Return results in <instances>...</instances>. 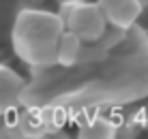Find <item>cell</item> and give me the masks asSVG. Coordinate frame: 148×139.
<instances>
[{"label":"cell","instance_id":"1","mask_svg":"<svg viewBox=\"0 0 148 139\" xmlns=\"http://www.w3.org/2000/svg\"><path fill=\"white\" fill-rule=\"evenodd\" d=\"M64 30L60 13L24 9L17 13L11 30L13 51L30 66H47L56 62V45Z\"/></svg>","mask_w":148,"mask_h":139},{"label":"cell","instance_id":"2","mask_svg":"<svg viewBox=\"0 0 148 139\" xmlns=\"http://www.w3.org/2000/svg\"><path fill=\"white\" fill-rule=\"evenodd\" d=\"M62 17L64 28L75 32L84 43H95L105 34L108 22L101 11L99 2H86V0H73V2L62 4Z\"/></svg>","mask_w":148,"mask_h":139},{"label":"cell","instance_id":"3","mask_svg":"<svg viewBox=\"0 0 148 139\" xmlns=\"http://www.w3.org/2000/svg\"><path fill=\"white\" fill-rule=\"evenodd\" d=\"M99 7L105 15V22L114 28H131L142 15L140 0H99Z\"/></svg>","mask_w":148,"mask_h":139},{"label":"cell","instance_id":"4","mask_svg":"<svg viewBox=\"0 0 148 139\" xmlns=\"http://www.w3.org/2000/svg\"><path fill=\"white\" fill-rule=\"evenodd\" d=\"M24 92V79L13 69L0 64V111H7L17 105Z\"/></svg>","mask_w":148,"mask_h":139},{"label":"cell","instance_id":"5","mask_svg":"<svg viewBox=\"0 0 148 139\" xmlns=\"http://www.w3.org/2000/svg\"><path fill=\"white\" fill-rule=\"evenodd\" d=\"M82 45H84V41L69 28H64L58 39V45H56V64L73 66L82 56Z\"/></svg>","mask_w":148,"mask_h":139}]
</instances>
